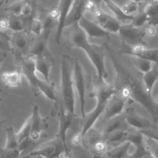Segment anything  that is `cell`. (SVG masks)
<instances>
[{
  "instance_id": "1",
  "label": "cell",
  "mask_w": 158,
  "mask_h": 158,
  "mask_svg": "<svg viewBox=\"0 0 158 158\" xmlns=\"http://www.w3.org/2000/svg\"><path fill=\"white\" fill-rule=\"evenodd\" d=\"M110 60L115 72L113 84L115 93L129 102H136L142 106L152 117L154 122L158 121V104L146 91L142 75L133 67L130 69L121 63L112 53Z\"/></svg>"
},
{
  "instance_id": "2",
  "label": "cell",
  "mask_w": 158,
  "mask_h": 158,
  "mask_svg": "<svg viewBox=\"0 0 158 158\" xmlns=\"http://www.w3.org/2000/svg\"><path fill=\"white\" fill-rule=\"evenodd\" d=\"M15 61L17 69L27 80L35 96L37 97L43 93L47 98L53 101L54 104L58 101L57 91L54 83L44 79L42 80L38 76L39 73L36 70L35 57L30 55L28 56H16Z\"/></svg>"
},
{
  "instance_id": "3",
  "label": "cell",
  "mask_w": 158,
  "mask_h": 158,
  "mask_svg": "<svg viewBox=\"0 0 158 158\" xmlns=\"http://www.w3.org/2000/svg\"><path fill=\"white\" fill-rule=\"evenodd\" d=\"M115 93L113 85L106 81H99L95 79L94 88L90 93V96L96 99L94 108L89 113L85 114L81 120V130L79 132L82 137L93 127L94 125L102 115L109 98Z\"/></svg>"
},
{
  "instance_id": "4",
  "label": "cell",
  "mask_w": 158,
  "mask_h": 158,
  "mask_svg": "<svg viewBox=\"0 0 158 158\" xmlns=\"http://www.w3.org/2000/svg\"><path fill=\"white\" fill-rule=\"evenodd\" d=\"M74 59L69 55L62 56L60 63V83L57 91L58 101L56 103L61 104L65 110L75 117V97L72 80V71ZM55 103V104H56Z\"/></svg>"
},
{
  "instance_id": "5",
  "label": "cell",
  "mask_w": 158,
  "mask_h": 158,
  "mask_svg": "<svg viewBox=\"0 0 158 158\" xmlns=\"http://www.w3.org/2000/svg\"><path fill=\"white\" fill-rule=\"evenodd\" d=\"M83 50L95 68L96 80L99 81H106L108 73L105 65L106 52L103 46L89 43Z\"/></svg>"
},
{
  "instance_id": "6",
  "label": "cell",
  "mask_w": 158,
  "mask_h": 158,
  "mask_svg": "<svg viewBox=\"0 0 158 158\" xmlns=\"http://www.w3.org/2000/svg\"><path fill=\"white\" fill-rule=\"evenodd\" d=\"M69 150L67 143L57 135L46 142L43 143L25 157H37L38 158H58L64 151Z\"/></svg>"
},
{
  "instance_id": "7",
  "label": "cell",
  "mask_w": 158,
  "mask_h": 158,
  "mask_svg": "<svg viewBox=\"0 0 158 158\" xmlns=\"http://www.w3.org/2000/svg\"><path fill=\"white\" fill-rule=\"evenodd\" d=\"M72 80L75 89L79 98L81 118L85 115V107L86 103V91L87 89V77L82 66L77 59H74L72 71Z\"/></svg>"
},
{
  "instance_id": "8",
  "label": "cell",
  "mask_w": 158,
  "mask_h": 158,
  "mask_svg": "<svg viewBox=\"0 0 158 158\" xmlns=\"http://www.w3.org/2000/svg\"><path fill=\"white\" fill-rule=\"evenodd\" d=\"M123 48L120 50L122 54L138 57L149 60L154 64H158V48H148L146 45L141 44L128 45L123 43Z\"/></svg>"
},
{
  "instance_id": "9",
  "label": "cell",
  "mask_w": 158,
  "mask_h": 158,
  "mask_svg": "<svg viewBox=\"0 0 158 158\" xmlns=\"http://www.w3.org/2000/svg\"><path fill=\"white\" fill-rule=\"evenodd\" d=\"M118 34L123 40V43L127 44H141L146 45V42L144 40L146 35L144 29L135 27L130 23L129 24H122Z\"/></svg>"
},
{
  "instance_id": "10",
  "label": "cell",
  "mask_w": 158,
  "mask_h": 158,
  "mask_svg": "<svg viewBox=\"0 0 158 158\" xmlns=\"http://www.w3.org/2000/svg\"><path fill=\"white\" fill-rule=\"evenodd\" d=\"M51 114L54 116H56L58 120L59 127L56 135L59 136L64 143H67V132L72 123L73 117H75L70 113L67 112L64 107L59 103L54 104Z\"/></svg>"
},
{
  "instance_id": "11",
  "label": "cell",
  "mask_w": 158,
  "mask_h": 158,
  "mask_svg": "<svg viewBox=\"0 0 158 158\" xmlns=\"http://www.w3.org/2000/svg\"><path fill=\"white\" fill-rule=\"evenodd\" d=\"M94 21L110 34H118L122 23L115 17L98 7L93 13Z\"/></svg>"
},
{
  "instance_id": "12",
  "label": "cell",
  "mask_w": 158,
  "mask_h": 158,
  "mask_svg": "<svg viewBox=\"0 0 158 158\" xmlns=\"http://www.w3.org/2000/svg\"><path fill=\"white\" fill-rule=\"evenodd\" d=\"M127 102L126 99L118 93H115L108 100L104 111L101 115L102 116L103 120L106 122L122 114Z\"/></svg>"
},
{
  "instance_id": "13",
  "label": "cell",
  "mask_w": 158,
  "mask_h": 158,
  "mask_svg": "<svg viewBox=\"0 0 158 158\" xmlns=\"http://www.w3.org/2000/svg\"><path fill=\"white\" fill-rule=\"evenodd\" d=\"M123 116L125 122L130 127L139 131L149 129L155 123V122H152L147 118L138 114L135 109L131 107L125 109Z\"/></svg>"
},
{
  "instance_id": "14",
  "label": "cell",
  "mask_w": 158,
  "mask_h": 158,
  "mask_svg": "<svg viewBox=\"0 0 158 158\" xmlns=\"http://www.w3.org/2000/svg\"><path fill=\"white\" fill-rule=\"evenodd\" d=\"M67 28H69L67 32V39L70 48L83 49L89 43L86 33L78 23L69 26Z\"/></svg>"
},
{
  "instance_id": "15",
  "label": "cell",
  "mask_w": 158,
  "mask_h": 158,
  "mask_svg": "<svg viewBox=\"0 0 158 158\" xmlns=\"http://www.w3.org/2000/svg\"><path fill=\"white\" fill-rule=\"evenodd\" d=\"M30 117L31 120V130L30 137L35 141L40 138L41 132L48 129L49 126L48 117H42L40 115L38 107L36 105L33 106Z\"/></svg>"
},
{
  "instance_id": "16",
  "label": "cell",
  "mask_w": 158,
  "mask_h": 158,
  "mask_svg": "<svg viewBox=\"0 0 158 158\" xmlns=\"http://www.w3.org/2000/svg\"><path fill=\"white\" fill-rule=\"evenodd\" d=\"M88 0H73L71 7L67 14L64 28L78 22L86 12Z\"/></svg>"
},
{
  "instance_id": "17",
  "label": "cell",
  "mask_w": 158,
  "mask_h": 158,
  "mask_svg": "<svg viewBox=\"0 0 158 158\" xmlns=\"http://www.w3.org/2000/svg\"><path fill=\"white\" fill-rule=\"evenodd\" d=\"M78 23L86 33L88 38H105L110 35L102 29L94 21L86 18L85 15L80 19Z\"/></svg>"
},
{
  "instance_id": "18",
  "label": "cell",
  "mask_w": 158,
  "mask_h": 158,
  "mask_svg": "<svg viewBox=\"0 0 158 158\" xmlns=\"http://www.w3.org/2000/svg\"><path fill=\"white\" fill-rule=\"evenodd\" d=\"M73 1V0H59V6L57 7L60 12V19L56 27L55 34V41L58 44L60 43L62 33L64 29L65 22Z\"/></svg>"
},
{
  "instance_id": "19",
  "label": "cell",
  "mask_w": 158,
  "mask_h": 158,
  "mask_svg": "<svg viewBox=\"0 0 158 158\" xmlns=\"http://www.w3.org/2000/svg\"><path fill=\"white\" fill-rule=\"evenodd\" d=\"M35 59L36 72L41 75L45 80L50 81L49 79V73L54 65L52 57L47 52L40 56L35 57Z\"/></svg>"
},
{
  "instance_id": "20",
  "label": "cell",
  "mask_w": 158,
  "mask_h": 158,
  "mask_svg": "<svg viewBox=\"0 0 158 158\" xmlns=\"http://www.w3.org/2000/svg\"><path fill=\"white\" fill-rule=\"evenodd\" d=\"M130 127L125 122L123 114L105 122L102 129L101 130L104 138L112 133L121 129H127Z\"/></svg>"
},
{
  "instance_id": "21",
  "label": "cell",
  "mask_w": 158,
  "mask_h": 158,
  "mask_svg": "<svg viewBox=\"0 0 158 158\" xmlns=\"http://www.w3.org/2000/svg\"><path fill=\"white\" fill-rule=\"evenodd\" d=\"M51 32L43 31V33L38 36L33 43L30 49V54L33 57H37L46 52L48 41Z\"/></svg>"
},
{
  "instance_id": "22",
  "label": "cell",
  "mask_w": 158,
  "mask_h": 158,
  "mask_svg": "<svg viewBox=\"0 0 158 158\" xmlns=\"http://www.w3.org/2000/svg\"><path fill=\"white\" fill-rule=\"evenodd\" d=\"M143 12L147 17L148 24L158 25V0H148Z\"/></svg>"
},
{
  "instance_id": "23",
  "label": "cell",
  "mask_w": 158,
  "mask_h": 158,
  "mask_svg": "<svg viewBox=\"0 0 158 158\" xmlns=\"http://www.w3.org/2000/svg\"><path fill=\"white\" fill-rule=\"evenodd\" d=\"M142 80L146 91L152 95V88L158 80V64H154L150 70L143 74Z\"/></svg>"
},
{
  "instance_id": "24",
  "label": "cell",
  "mask_w": 158,
  "mask_h": 158,
  "mask_svg": "<svg viewBox=\"0 0 158 158\" xmlns=\"http://www.w3.org/2000/svg\"><path fill=\"white\" fill-rule=\"evenodd\" d=\"M130 128L118 130L112 133L104 138L105 142L108 146H109L110 147H115L127 142V138Z\"/></svg>"
},
{
  "instance_id": "25",
  "label": "cell",
  "mask_w": 158,
  "mask_h": 158,
  "mask_svg": "<svg viewBox=\"0 0 158 158\" xmlns=\"http://www.w3.org/2000/svg\"><path fill=\"white\" fill-rule=\"evenodd\" d=\"M130 145L131 143L127 141L118 146L112 147V149L106 152L102 158H125L129 154L128 150Z\"/></svg>"
},
{
  "instance_id": "26",
  "label": "cell",
  "mask_w": 158,
  "mask_h": 158,
  "mask_svg": "<svg viewBox=\"0 0 158 158\" xmlns=\"http://www.w3.org/2000/svg\"><path fill=\"white\" fill-rule=\"evenodd\" d=\"M131 66L138 72L144 74L148 72L152 67L154 63L152 62L133 56H128Z\"/></svg>"
},
{
  "instance_id": "27",
  "label": "cell",
  "mask_w": 158,
  "mask_h": 158,
  "mask_svg": "<svg viewBox=\"0 0 158 158\" xmlns=\"http://www.w3.org/2000/svg\"><path fill=\"white\" fill-rule=\"evenodd\" d=\"M22 73L17 69L12 72H5L1 74V80L3 83L9 87L20 86L21 84Z\"/></svg>"
},
{
  "instance_id": "28",
  "label": "cell",
  "mask_w": 158,
  "mask_h": 158,
  "mask_svg": "<svg viewBox=\"0 0 158 158\" xmlns=\"http://www.w3.org/2000/svg\"><path fill=\"white\" fill-rule=\"evenodd\" d=\"M104 2L106 6L113 12L114 14V17L122 23L125 24L127 23L126 22L127 20H130V22L133 19V17H130L126 15L122 10L121 7L118 6L112 0H101Z\"/></svg>"
},
{
  "instance_id": "29",
  "label": "cell",
  "mask_w": 158,
  "mask_h": 158,
  "mask_svg": "<svg viewBox=\"0 0 158 158\" xmlns=\"http://www.w3.org/2000/svg\"><path fill=\"white\" fill-rule=\"evenodd\" d=\"M9 41L19 50L23 49L27 44V40L22 31L12 32L9 37Z\"/></svg>"
},
{
  "instance_id": "30",
  "label": "cell",
  "mask_w": 158,
  "mask_h": 158,
  "mask_svg": "<svg viewBox=\"0 0 158 158\" xmlns=\"http://www.w3.org/2000/svg\"><path fill=\"white\" fill-rule=\"evenodd\" d=\"M6 142L5 148L8 149H18L19 141L17 138L16 133L14 132V128L11 126L6 129Z\"/></svg>"
},
{
  "instance_id": "31",
  "label": "cell",
  "mask_w": 158,
  "mask_h": 158,
  "mask_svg": "<svg viewBox=\"0 0 158 158\" xmlns=\"http://www.w3.org/2000/svg\"><path fill=\"white\" fill-rule=\"evenodd\" d=\"M7 20L9 30H12V32L23 31L24 25L20 16L10 14V16L7 19Z\"/></svg>"
},
{
  "instance_id": "32",
  "label": "cell",
  "mask_w": 158,
  "mask_h": 158,
  "mask_svg": "<svg viewBox=\"0 0 158 158\" xmlns=\"http://www.w3.org/2000/svg\"><path fill=\"white\" fill-rule=\"evenodd\" d=\"M139 3L133 1L128 0L125 2L121 7L122 12L127 16L133 17L138 13Z\"/></svg>"
},
{
  "instance_id": "33",
  "label": "cell",
  "mask_w": 158,
  "mask_h": 158,
  "mask_svg": "<svg viewBox=\"0 0 158 158\" xmlns=\"http://www.w3.org/2000/svg\"><path fill=\"white\" fill-rule=\"evenodd\" d=\"M31 130V117H30L25 121L21 128L20 129L19 131L17 133H16L19 143L30 136Z\"/></svg>"
},
{
  "instance_id": "34",
  "label": "cell",
  "mask_w": 158,
  "mask_h": 158,
  "mask_svg": "<svg viewBox=\"0 0 158 158\" xmlns=\"http://www.w3.org/2000/svg\"><path fill=\"white\" fill-rule=\"evenodd\" d=\"M43 21L38 18L31 19L30 23V32L38 37L43 33Z\"/></svg>"
},
{
  "instance_id": "35",
  "label": "cell",
  "mask_w": 158,
  "mask_h": 158,
  "mask_svg": "<svg viewBox=\"0 0 158 158\" xmlns=\"http://www.w3.org/2000/svg\"><path fill=\"white\" fill-rule=\"evenodd\" d=\"M144 142L150 155L153 158H158V141L144 136Z\"/></svg>"
},
{
  "instance_id": "36",
  "label": "cell",
  "mask_w": 158,
  "mask_h": 158,
  "mask_svg": "<svg viewBox=\"0 0 158 158\" xmlns=\"http://www.w3.org/2000/svg\"><path fill=\"white\" fill-rule=\"evenodd\" d=\"M146 156H151V155L144 142V144L135 146V151L131 154H128L125 158H144Z\"/></svg>"
},
{
  "instance_id": "37",
  "label": "cell",
  "mask_w": 158,
  "mask_h": 158,
  "mask_svg": "<svg viewBox=\"0 0 158 158\" xmlns=\"http://www.w3.org/2000/svg\"><path fill=\"white\" fill-rule=\"evenodd\" d=\"M130 23L135 27L142 28L145 23H148V19L143 12H138V14L133 17V19L131 20Z\"/></svg>"
},
{
  "instance_id": "38",
  "label": "cell",
  "mask_w": 158,
  "mask_h": 158,
  "mask_svg": "<svg viewBox=\"0 0 158 158\" xmlns=\"http://www.w3.org/2000/svg\"><path fill=\"white\" fill-rule=\"evenodd\" d=\"M20 154L18 149H8L0 146V158H20Z\"/></svg>"
},
{
  "instance_id": "39",
  "label": "cell",
  "mask_w": 158,
  "mask_h": 158,
  "mask_svg": "<svg viewBox=\"0 0 158 158\" xmlns=\"http://www.w3.org/2000/svg\"><path fill=\"white\" fill-rule=\"evenodd\" d=\"M24 1L19 0L17 1H15L9 5L6 10H7L8 12H10V14L17 15V16H20L21 15V12H22V6L23 4Z\"/></svg>"
},
{
  "instance_id": "40",
  "label": "cell",
  "mask_w": 158,
  "mask_h": 158,
  "mask_svg": "<svg viewBox=\"0 0 158 158\" xmlns=\"http://www.w3.org/2000/svg\"><path fill=\"white\" fill-rule=\"evenodd\" d=\"M140 132L144 136H148L158 141V125L154 123V125L150 128L141 130Z\"/></svg>"
},
{
  "instance_id": "41",
  "label": "cell",
  "mask_w": 158,
  "mask_h": 158,
  "mask_svg": "<svg viewBox=\"0 0 158 158\" xmlns=\"http://www.w3.org/2000/svg\"><path fill=\"white\" fill-rule=\"evenodd\" d=\"M32 6L30 4V2L25 0L22 6L20 17L25 18H28L30 17L32 14Z\"/></svg>"
},
{
  "instance_id": "42",
  "label": "cell",
  "mask_w": 158,
  "mask_h": 158,
  "mask_svg": "<svg viewBox=\"0 0 158 158\" xmlns=\"http://www.w3.org/2000/svg\"><path fill=\"white\" fill-rule=\"evenodd\" d=\"M33 142L34 141L29 136L19 143L18 149L20 151V152H22V151L27 149L28 147H30Z\"/></svg>"
},
{
  "instance_id": "43",
  "label": "cell",
  "mask_w": 158,
  "mask_h": 158,
  "mask_svg": "<svg viewBox=\"0 0 158 158\" xmlns=\"http://www.w3.org/2000/svg\"><path fill=\"white\" fill-rule=\"evenodd\" d=\"M156 26L148 24L147 23V25L145 27L144 31L145 33V35L149 36V37H154L157 34V29Z\"/></svg>"
},
{
  "instance_id": "44",
  "label": "cell",
  "mask_w": 158,
  "mask_h": 158,
  "mask_svg": "<svg viewBox=\"0 0 158 158\" xmlns=\"http://www.w3.org/2000/svg\"><path fill=\"white\" fill-rule=\"evenodd\" d=\"M9 30L8 20L7 19H0V31L4 33L5 31Z\"/></svg>"
},
{
  "instance_id": "45",
  "label": "cell",
  "mask_w": 158,
  "mask_h": 158,
  "mask_svg": "<svg viewBox=\"0 0 158 158\" xmlns=\"http://www.w3.org/2000/svg\"><path fill=\"white\" fill-rule=\"evenodd\" d=\"M58 158H73V157L72 155V153L69 151V150H67L62 152L59 155Z\"/></svg>"
},
{
  "instance_id": "46",
  "label": "cell",
  "mask_w": 158,
  "mask_h": 158,
  "mask_svg": "<svg viewBox=\"0 0 158 158\" xmlns=\"http://www.w3.org/2000/svg\"><path fill=\"white\" fill-rule=\"evenodd\" d=\"M6 48V44H4V43L3 42V41L1 40V38H0V49H2L5 50Z\"/></svg>"
},
{
  "instance_id": "47",
  "label": "cell",
  "mask_w": 158,
  "mask_h": 158,
  "mask_svg": "<svg viewBox=\"0 0 158 158\" xmlns=\"http://www.w3.org/2000/svg\"><path fill=\"white\" fill-rule=\"evenodd\" d=\"M7 57V56H0V67L2 65L5 58Z\"/></svg>"
},
{
  "instance_id": "48",
  "label": "cell",
  "mask_w": 158,
  "mask_h": 158,
  "mask_svg": "<svg viewBox=\"0 0 158 158\" xmlns=\"http://www.w3.org/2000/svg\"><path fill=\"white\" fill-rule=\"evenodd\" d=\"M2 100V98H0V102ZM7 120L6 119H5V120H0V132H1V127H2V125Z\"/></svg>"
},
{
  "instance_id": "49",
  "label": "cell",
  "mask_w": 158,
  "mask_h": 158,
  "mask_svg": "<svg viewBox=\"0 0 158 158\" xmlns=\"http://www.w3.org/2000/svg\"><path fill=\"white\" fill-rule=\"evenodd\" d=\"M7 56V53L5 51V50L0 49V56Z\"/></svg>"
},
{
  "instance_id": "50",
  "label": "cell",
  "mask_w": 158,
  "mask_h": 158,
  "mask_svg": "<svg viewBox=\"0 0 158 158\" xmlns=\"http://www.w3.org/2000/svg\"><path fill=\"white\" fill-rule=\"evenodd\" d=\"M9 1V0H2V1H1V2H0V6H1L4 4L7 3Z\"/></svg>"
},
{
  "instance_id": "51",
  "label": "cell",
  "mask_w": 158,
  "mask_h": 158,
  "mask_svg": "<svg viewBox=\"0 0 158 158\" xmlns=\"http://www.w3.org/2000/svg\"><path fill=\"white\" fill-rule=\"evenodd\" d=\"M133 1H136L137 2H138V3H140V2H143V1H144L145 0H133Z\"/></svg>"
},
{
  "instance_id": "52",
  "label": "cell",
  "mask_w": 158,
  "mask_h": 158,
  "mask_svg": "<svg viewBox=\"0 0 158 158\" xmlns=\"http://www.w3.org/2000/svg\"><path fill=\"white\" fill-rule=\"evenodd\" d=\"M20 158H38V157H25V156L24 157H20Z\"/></svg>"
},
{
  "instance_id": "53",
  "label": "cell",
  "mask_w": 158,
  "mask_h": 158,
  "mask_svg": "<svg viewBox=\"0 0 158 158\" xmlns=\"http://www.w3.org/2000/svg\"><path fill=\"white\" fill-rule=\"evenodd\" d=\"M27 1H30V2H31V1H35V0H27Z\"/></svg>"
}]
</instances>
